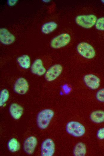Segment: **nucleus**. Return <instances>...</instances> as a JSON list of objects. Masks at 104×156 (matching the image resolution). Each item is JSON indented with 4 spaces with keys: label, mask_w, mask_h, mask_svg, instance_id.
Returning <instances> with one entry per match:
<instances>
[{
    "label": "nucleus",
    "mask_w": 104,
    "mask_h": 156,
    "mask_svg": "<svg viewBox=\"0 0 104 156\" xmlns=\"http://www.w3.org/2000/svg\"><path fill=\"white\" fill-rule=\"evenodd\" d=\"M54 115V112L50 109H45L40 112L37 119L39 127L42 129L47 128Z\"/></svg>",
    "instance_id": "obj_1"
},
{
    "label": "nucleus",
    "mask_w": 104,
    "mask_h": 156,
    "mask_svg": "<svg viewBox=\"0 0 104 156\" xmlns=\"http://www.w3.org/2000/svg\"><path fill=\"white\" fill-rule=\"evenodd\" d=\"M97 18L94 15H80L75 18V22L79 26L85 28L92 27L96 23Z\"/></svg>",
    "instance_id": "obj_2"
},
{
    "label": "nucleus",
    "mask_w": 104,
    "mask_h": 156,
    "mask_svg": "<svg viewBox=\"0 0 104 156\" xmlns=\"http://www.w3.org/2000/svg\"><path fill=\"white\" fill-rule=\"evenodd\" d=\"M78 53L83 57L88 59H91L96 55L95 50L93 46L86 42H81L77 47Z\"/></svg>",
    "instance_id": "obj_3"
},
{
    "label": "nucleus",
    "mask_w": 104,
    "mask_h": 156,
    "mask_svg": "<svg viewBox=\"0 0 104 156\" xmlns=\"http://www.w3.org/2000/svg\"><path fill=\"white\" fill-rule=\"evenodd\" d=\"M67 132L75 137H80L85 134V129L81 123L77 121H72L68 122L66 126Z\"/></svg>",
    "instance_id": "obj_4"
},
{
    "label": "nucleus",
    "mask_w": 104,
    "mask_h": 156,
    "mask_svg": "<svg viewBox=\"0 0 104 156\" xmlns=\"http://www.w3.org/2000/svg\"><path fill=\"white\" fill-rule=\"evenodd\" d=\"M71 40V36L68 34L62 33L52 40L50 44L51 46L54 49L60 48L67 45Z\"/></svg>",
    "instance_id": "obj_5"
},
{
    "label": "nucleus",
    "mask_w": 104,
    "mask_h": 156,
    "mask_svg": "<svg viewBox=\"0 0 104 156\" xmlns=\"http://www.w3.org/2000/svg\"><path fill=\"white\" fill-rule=\"evenodd\" d=\"M62 69V66L59 64L51 66L46 71L45 74L46 80L49 82L55 80L61 74Z\"/></svg>",
    "instance_id": "obj_6"
},
{
    "label": "nucleus",
    "mask_w": 104,
    "mask_h": 156,
    "mask_svg": "<svg viewBox=\"0 0 104 156\" xmlns=\"http://www.w3.org/2000/svg\"><path fill=\"white\" fill-rule=\"evenodd\" d=\"M55 150V144L52 139L48 138L43 142L41 148L42 156H52L54 154Z\"/></svg>",
    "instance_id": "obj_7"
},
{
    "label": "nucleus",
    "mask_w": 104,
    "mask_h": 156,
    "mask_svg": "<svg viewBox=\"0 0 104 156\" xmlns=\"http://www.w3.org/2000/svg\"><path fill=\"white\" fill-rule=\"evenodd\" d=\"M83 80L86 86L92 90L97 89L100 86V79L94 74H86L84 76Z\"/></svg>",
    "instance_id": "obj_8"
},
{
    "label": "nucleus",
    "mask_w": 104,
    "mask_h": 156,
    "mask_svg": "<svg viewBox=\"0 0 104 156\" xmlns=\"http://www.w3.org/2000/svg\"><path fill=\"white\" fill-rule=\"evenodd\" d=\"M29 88L28 82L24 78L21 77L16 81L14 85V89L15 92L20 94H25Z\"/></svg>",
    "instance_id": "obj_9"
},
{
    "label": "nucleus",
    "mask_w": 104,
    "mask_h": 156,
    "mask_svg": "<svg viewBox=\"0 0 104 156\" xmlns=\"http://www.w3.org/2000/svg\"><path fill=\"white\" fill-rule=\"evenodd\" d=\"M15 40V36L5 28L0 29V41L4 45H9Z\"/></svg>",
    "instance_id": "obj_10"
},
{
    "label": "nucleus",
    "mask_w": 104,
    "mask_h": 156,
    "mask_svg": "<svg viewBox=\"0 0 104 156\" xmlns=\"http://www.w3.org/2000/svg\"><path fill=\"white\" fill-rule=\"evenodd\" d=\"M31 70L32 73L39 76L45 74L46 71L42 60L40 58L37 59L34 62L31 66Z\"/></svg>",
    "instance_id": "obj_11"
},
{
    "label": "nucleus",
    "mask_w": 104,
    "mask_h": 156,
    "mask_svg": "<svg viewBox=\"0 0 104 156\" xmlns=\"http://www.w3.org/2000/svg\"><path fill=\"white\" fill-rule=\"evenodd\" d=\"M37 142L36 138L34 136H30L27 138L24 143L25 151L29 154H32L35 150Z\"/></svg>",
    "instance_id": "obj_12"
},
{
    "label": "nucleus",
    "mask_w": 104,
    "mask_h": 156,
    "mask_svg": "<svg viewBox=\"0 0 104 156\" xmlns=\"http://www.w3.org/2000/svg\"><path fill=\"white\" fill-rule=\"evenodd\" d=\"M10 113L12 116L15 119H19L22 115L23 109L20 105L16 103L12 104L9 108Z\"/></svg>",
    "instance_id": "obj_13"
},
{
    "label": "nucleus",
    "mask_w": 104,
    "mask_h": 156,
    "mask_svg": "<svg viewBox=\"0 0 104 156\" xmlns=\"http://www.w3.org/2000/svg\"><path fill=\"white\" fill-rule=\"evenodd\" d=\"M90 118L91 121L95 123L104 122V111L101 110L94 111L91 113Z\"/></svg>",
    "instance_id": "obj_14"
},
{
    "label": "nucleus",
    "mask_w": 104,
    "mask_h": 156,
    "mask_svg": "<svg viewBox=\"0 0 104 156\" xmlns=\"http://www.w3.org/2000/svg\"><path fill=\"white\" fill-rule=\"evenodd\" d=\"M17 62L22 68L27 69L30 67V56L27 55H24L18 57Z\"/></svg>",
    "instance_id": "obj_15"
},
{
    "label": "nucleus",
    "mask_w": 104,
    "mask_h": 156,
    "mask_svg": "<svg viewBox=\"0 0 104 156\" xmlns=\"http://www.w3.org/2000/svg\"><path fill=\"white\" fill-rule=\"evenodd\" d=\"M57 27V24L54 22H50L44 24L41 28L42 32L46 34H49L54 31Z\"/></svg>",
    "instance_id": "obj_16"
},
{
    "label": "nucleus",
    "mask_w": 104,
    "mask_h": 156,
    "mask_svg": "<svg viewBox=\"0 0 104 156\" xmlns=\"http://www.w3.org/2000/svg\"><path fill=\"white\" fill-rule=\"evenodd\" d=\"M86 147L82 142L78 143L75 146L74 150V154L76 156H83L86 154Z\"/></svg>",
    "instance_id": "obj_17"
},
{
    "label": "nucleus",
    "mask_w": 104,
    "mask_h": 156,
    "mask_svg": "<svg viewBox=\"0 0 104 156\" xmlns=\"http://www.w3.org/2000/svg\"><path fill=\"white\" fill-rule=\"evenodd\" d=\"M8 147L9 150L12 152L18 151L20 148V145L18 140L15 138H12L8 142Z\"/></svg>",
    "instance_id": "obj_18"
},
{
    "label": "nucleus",
    "mask_w": 104,
    "mask_h": 156,
    "mask_svg": "<svg viewBox=\"0 0 104 156\" xmlns=\"http://www.w3.org/2000/svg\"><path fill=\"white\" fill-rule=\"evenodd\" d=\"M9 94L7 90L4 89L2 90L0 94V106H3L8 100Z\"/></svg>",
    "instance_id": "obj_19"
},
{
    "label": "nucleus",
    "mask_w": 104,
    "mask_h": 156,
    "mask_svg": "<svg viewBox=\"0 0 104 156\" xmlns=\"http://www.w3.org/2000/svg\"><path fill=\"white\" fill-rule=\"evenodd\" d=\"M96 29L98 30L104 31V17L97 19L95 24Z\"/></svg>",
    "instance_id": "obj_20"
},
{
    "label": "nucleus",
    "mask_w": 104,
    "mask_h": 156,
    "mask_svg": "<svg viewBox=\"0 0 104 156\" xmlns=\"http://www.w3.org/2000/svg\"><path fill=\"white\" fill-rule=\"evenodd\" d=\"M96 97L99 101L104 102V88L99 90L97 92Z\"/></svg>",
    "instance_id": "obj_21"
},
{
    "label": "nucleus",
    "mask_w": 104,
    "mask_h": 156,
    "mask_svg": "<svg viewBox=\"0 0 104 156\" xmlns=\"http://www.w3.org/2000/svg\"><path fill=\"white\" fill-rule=\"evenodd\" d=\"M97 136L100 139H104V128H100L98 130Z\"/></svg>",
    "instance_id": "obj_22"
},
{
    "label": "nucleus",
    "mask_w": 104,
    "mask_h": 156,
    "mask_svg": "<svg viewBox=\"0 0 104 156\" xmlns=\"http://www.w3.org/2000/svg\"><path fill=\"white\" fill-rule=\"evenodd\" d=\"M18 0H9L7 1L8 5L10 6H13L15 5L17 2Z\"/></svg>",
    "instance_id": "obj_23"
},
{
    "label": "nucleus",
    "mask_w": 104,
    "mask_h": 156,
    "mask_svg": "<svg viewBox=\"0 0 104 156\" xmlns=\"http://www.w3.org/2000/svg\"><path fill=\"white\" fill-rule=\"evenodd\" d=\"M43 1H44V2H50V0H43Z\"/></svg>",
    "instance_id": "obj_24"
},
{
    "label": "nucleus",
    "mask_w": 104,
    "mask_h": 156,
    "mask_svg": "<svg viewBox=\"0 0 104 156\" xmlns=\"http://www.w3.org/2000/svg\"><path fill=\"white\" fill-rule=\"evenodd\" d=\"M101 2L104 4V0H101Z\"/></svg>",
    "instance_id": "obj_25"
}]
</instances>
